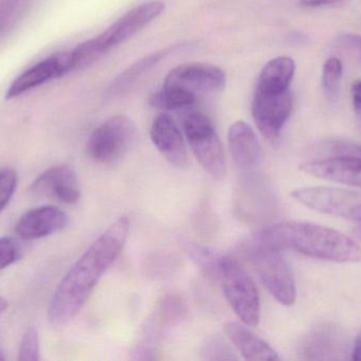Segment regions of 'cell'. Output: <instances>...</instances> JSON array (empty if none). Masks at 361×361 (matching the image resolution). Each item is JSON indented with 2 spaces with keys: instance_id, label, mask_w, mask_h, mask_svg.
Listing matches in <instances>:
<instances>
[{
  "instance_id": "obj_1",
  "label": "cell",
  "mask_w": 361,
  "mask_h": 361,
  "mask_svg": "<svg viewBox=\"0 0 361 361\" xmlns=\"http://www.w3.org/2000/svg\"><path fill=\"white\" fill-rule=\"evenodd\" d=\"M129 231L128 216H120L66 273L49 304L48 317L53 326H65L82 311L106 271L122 254Z\"/></svg>"
},
{
  "instance_id": "obj_2",
  "label": "cell",
  "mask_w": 361,
  "mask_h": 361,
  "mask_svg": "<svg viewBox=\"0 0 361 361\" xmlns=\"http://www.w3.org/2000/svg\"><path fill=\"white\" fill-rule=\"evenodd\" d=\"M257 239L276 249L292 250L310 258L337 263L361 262V246L328 227L307 222H284L267 227Z\"/></svg>"
},
{
  "instance_id": "obj_3",
  "label": "cell",
  "mask_w": 361,
  "mask_h": 361,
  "mask_svg": "<svg viewBox=\"0 0 361 361\" xmlns=\"http://www.w3.org/2000/svg\"><path fill=\"white\" fill-rule=\"evenodd\" d=\"M212 279L220 283L227 302L242 324L250 328L258 326L261 303L258 290L245 269L231 256H219Z\"/></svg>"
},
{
  "instance_id": "obj_4",
  "label": "cell",
  "mask_w": 361,
  "mask_h": 361,
  "mask_svg": "<svg viewBox=\"0 0 361 361\" xmlns=\"http://www.w3.org/2000/svg\"><path fill=\"white\" fill-rule=\"evenodd\" d=\"M246 254L267 292L280 303L290 307L296 301V284L292 271L279 249L256 239Z\"/></svg>"
},
{
  "instance_id": "obj_5",
  "label": "cell",
  "mask_w": 361,
  "mask_h": 361,
  "mask_svg": "<svg viewBox=\"0 0 361 361\" xmlns=\"http://www.w3.org/2000/svg\"><path fill=\"white\" fill-rule=\"evenodd\" d=\"M185 137L195 158L216 179L226 174L224 150L214 123L203 112H191L183 122Z\"/></svg>"
},
{
  "instance_id": "obj_6",
  "label": "cell",
  "mask_w": 361,
  "mask_h": 361,
  "mask_svg": "<svg viewBox=\"0 0 361 361\" xmlns=\"http://www.w3.org/2000/svg\"><path fill=\"white\" fill-rule=\"evenodd\" d=\"M137 131L135 122L129 117L116 114L93 131L87 143V152L99 165H114L130 150Z\"/></svg>"
},
{
  "instance_id": "obj_7",
  "label": "cell",
  "mask_w": 361,
  "mask_h": 361,
  "mask_svg": "<svg viewBox=\"0 0 361 361\" xmlns=\"http://www.w3.org/2000/svg\"><path fill=\"white\" fill-rule=\"evenodd\" d=\"M293 199L315 211L361 224V192L335 187H307L296 189Z\"/></svg>"
},
{
  "instance_id": "obj_8",
  "label": "cell",
  "mask_w": 361,
  "mask_h": 361,
  "mask_svg": "<svg viewBox=\"0 0 361 361\" xmlns=\"http://www.w3.org/2000/svg\"><path fill=\"white\" fill-rule=\"evenodd\" d=\"M294 107L290 89L265 91L256 89L252 97V114L263 137L275 142L280 137Z\"/></svg>"
},
{
  "instance_id": "obj_9",
  "label": "cell",
  "mask_w": 361,
  "mask_h": 361,
  "mask_svg": "<svg viewBox=\"0 0 361 361\" xmlns=\"http://www.w3.org/2000/svg\"><path fill=\"white\" fill-rule=\"evenodd\" d=\"M226 84L225 72L212 64L191 61L171 69L165 78V86L173 87L197 97L199 95L219 93Z\"/></svg>"
},
{
  "instance_id": "obj_10",
  "label": "cell",
  "mask_w": 361,
  "mask_h": 361,
  "mask_svg": "<svg viewBox=\"0 0 361 361\" xmlns=\"http://www.w3.org/2000/svg\"><path fill=\"white\" fill-rule=\"evenodd\" d=\"M165 4L161 0L144 2L125 13L108 29L93 38L99 50L105 54L114 47L133 37L164 13Z\"/></svg>"
},
{
  "instance_id": "obj_11",
  "label": "cell",
  "mask_w": 361,
  "mask_h": 361,
  "mask_svg": "<svg viewBox=\"0 0 361 361\" xmlns=\"http://www.w3.org/2000/svg\"><path fill=\"white\" fill-rule=\"evenodd\" d=\"M73 70L75 69L72 51L51 55L17 76L6 90V99H15L36 87L42 86L49 81L61 78Z\"/></svg>"
},
{
  "instance_id": "obj_12",
  "label": "cell",
  "mask_w": 361,
  "mask_h": 361,
  "mask_svg": "<svg viewBox=\"0 0 361 361\" xmlns=\"http://www.w3.org/2000/svg\"><path fill=\"white\" fill-rule=\"evenodd\" d=\"M30 190L34 195L52 197L66 205H74L80 199L78 176L67 165L49 167L32 182Z\"/></svg>"
},
{
  "instance_id": "obj_13",
  "label": "cell",
  "mask_w": 361,
  "mask_h": 361,
  "mask_svg": "<svg viewBox=\"0 0 361 361\" xmlns=\"http://www.w3.org/2000/svg\"><path fill=\"white\" fill-rule=\"evenodd\" d=\"M150 138L159 152L171 165L178 169L188 167V150L184 136L169 114H161L154 119L150 129Z\"/></svg>"
},
{
  "instance_id": "obj_14",
  "label": "cell",
  "mask_w": 361,
  "mask_h": 361,
  "mask_svg": "<svg viewBox=\"0 0 361 361\" xmlns=\"http://www.w3.org/2000/svg\"><path fill=\"white\" fill-rule=\"evenodd\" d=\"M67 225L68 215L63 210L56 206H42L23 213L15 225V232L25 241H34L59 232Z\"/></svg>"
},
{
  "instance_id": "obj_15",
  "label": "cell",
  "mask_w": 361,
  "mask_h": 361,
  "mask_svg": "<svg viewBox=\"0 0 361 361\" xmlns=\"http://www.w3.org/2000/svg\"><path fill=\"white\" fill-rule=\"evenodd\" d=\"M229 152L235 167L243 172H252L262 161V148L252 127L243 120L231 125L227 135Z\"/></svg>"
},
{
  "instance_id": "obj_16",
  "label": "cell",
  "mask_w": 361,
  "mask_h": 361,
  "mask_svg": "<svg viewBox=\"0 0 361 361\" xmlns=\"http://www.w3.org/2000/svg\"><path fill=\"white\" fill-rule=\"evenodd\" d=\"M300 170L315 177L361 188V158L357 157L333 156L309 161L302 163Z\"/></svg>"
},
{
  "instance_id": "obj_17",
  "label": "cell",
  "mask_w": 361,
  "mask_h": 361,
  "mask_svg": "<svg viewBox=\"0 0 361 361\" xmlns=\"http://www.w3.org/2000/svg\"><path fill=\"white\" fill-rule=\"evenodd\" d=\"M225 333L244 360L252 361L279 360L277 352L260 337L248 329L246 324L228 322Z\"/></svg>"
},
{
  "instance_id": "obj_18",
  "label": "cell",
  "mask_w": 361,
  "mask_h": 361,
  "mask_svg": "<svg viewBox=\"0 0 361 361\" xmlns=\"http://www.w3.org/2000/svg\"><path fill=\"white\" fill-rule=\"evenodd\" d=\"M296 72V64L290 57H278L265 64L259 74L256 89L284 91L290 89Z\"/></svg>"
},
{
  "instance_id": "obj_19",
  "label": "cell",
  "mask_w": 361,
  "mask_h": 361,
  "mask_svg": "<svg viewBox=\"0 0 361 361\" xmlns=\"http://www.w3.org/2000/svg\"><path fill=\"white\" fill-rule=\"evenodd\" d=\"M178 46L171 47V48L163 49L161 51L152 53V54L146 55L143 59L133 63L129 66L124 71L121 72L110 84L108 88V95L114 97V95H120L128 89L140 76H143L148 70L152 69L154 66L158 65L163 59L166 57L171 51L175 50Z\"/></svg>"
},
{
  "instance_id": "obj_20",
  "label": "cell",
  "mask_w": 361,
  "mask_h": 361,
  "mask_svg": "<svg viewBox=\"0 0 361 361\" xmlns=\"http://www.w3.org/2000/svg\"><path fill=\"white\" fill-rule=\"evenodd\" d=\"M336 331L329 326L318 329L309 335L300 345L299 354L303 360H326L330 354L338 351L339 338Z\"/></svg>"
},
{
  "instance_id": "obj_21",
  "label": "cell",
  "mask_w": 361,
  "mask_h": 361,
  "mask_svg": "<svg viewBox=\"0 0 361 361\" xmlns=\"http://www.w3.org/2000/svg\"><path fill=\"white\" fill-rule=\"evenodd\" d=\"M197 97L192 95L173 88V87L165 86L154 91L149 97V104L152 107L162 110H173L184 108L186 106L195 103Z\"/></svg>"
},
{
  "instance_id": "obj_22",
  "label": "cell",
  "mask_w": 361,
  "mask_h": 361,
  "mask_svg": "<svg viewBox=\"0 0 361 361\" xmlns=\"http://www.w3.org/2000/svg\"><path fill=\"white\" fill-rule=\"evenodd\" d=\"M343 66L338 57H330L322 67V88L330 101H335L341 90Z\"/></svg>"
},
{
  "instance_id": "obj_23",
  "label": "cell",
  "mask_w": 361,
  "mask_h": 361,
  "mask_svg": "<svg viewBox=\"0 0 361 361\" xmlns=\"http://www.w3.org/2000/svg\"><path fill=\"white\" fill-rule=\"evenodd\" d=\"M186 305L178 296H166L159 307V324L169 326L179 322L186 315Z\"/></svg>"
},
{
  "instance_id": "obj_24",
  "label": "cell",
  "mask_w": 361,
  "mask_h": 361,
  "mask_svg": "<svg viewBox=\"0 0 361 361\" xmlns=\"http://www.w3.org/2000/svg\"><path fill=\"white\" fill-rule=\"evenodd\" d=\"M202 360L208 361L238 360L231 345L219 338L212 337L204 343L201 351Z\"/></svg>"
},
{
  "instance_id": "obj_25",
  "label": "cell",
  "mask_w": 361,
  "mask_h": 361,
  "mask_svg": "<svg viewBox=\"0 0 361 361\" xmlns=\"http://www.w3.org/2000/svg\"><path fill=\"white\" fill-rule=\"evenodd\" d=\"M18 176L11 167L0 170V212L10 203L16 190Z\"/></svg>"
},
{
  "instance_id": "obj_26",
  "label": "cell",
  "mask_w": 361,
  "mask_h": 361,
  "mask_svg": "<svg viewBox=\"0 0 361 361\" xmlns=\"http://www.w3.org/2000/svg\"><path fill=\"white\" fill-rule=\"evenodd\" d=\"M39 360V341L35 329L31 328L25 332L19 347V361H37Z\"/></svg>"
},
{
  "instance_id": "obj_27",
  "label": "cell",
  "mask_w": 361,
  "mask_h": 361,
  "mask_svg": "<svg viewBox=\"0 0 361 361\" xmlns=\"http://www.w3.org/2000/svg\"><path fill=\"white\" fill-rule=\"evenodd\" d=\"M20 256L18 244L13 237H0V271L14 264Z\"/></svg>"
},
{
  "instance_id": "obj_28",
  "label": "cell",
  "mask_w": 361,
  "mask_h": 361,
  "mask_svg": "<svg viewBox=\"0 0 361 361\" xmlns=\"http://www.w3.org/2000/svg\"><path fill=\"white\" fill-rule=\"evenodd\" d=\"M329 150L334 156L357 157L361 158V146L350 142L335 141L330 144Z\"/></svg>"
},
{
  "instance_id": "obj_29",
  "label": "cell",
  "mask_w": 361,
  "mask_h": 361,
  "mask_svg": "<svg viewBox=\"0 0 361 361\" xmlns=\"http://www.w3.org/2000/svg\"><path fill=\"white\" fill-rule=\"evenodd\" d=\"M337 45L343 48L355 49L361 51V35L343 34L337 38Z\"/></svg>"
},
{
  "instance_id": "obj_30",
  "label": "cell",
  "mask_w": 361,
  "mask_h": 361,
  "mask_svg": "<svg viewBox=\"0 0 361 361\" xmlns=\"http://www.w3.org/2000/svg\"><path fill=\"white\" fill-rule=\"evenodd\" d=\"M351 93L354 112H355L356 119L361 126V80L354 83Z\"/></svg>"
},
{
  "instance_id": "obj_31",
  "label": "cell",
  "mask_w": 361,
  "mask_h": 361,
  "mask_svg": "<svg viewBox=\"0 0 361 361\" xmlns=\"http://www.w3.org/2000/svg\"><path fill=\"white\" fill-rule=\"evenodd\" d=\"M345 0H300L299 4L305 8H320V6H336Z\"/></svg>"
},
{
  "instance_id": "obj_32",
  "label": "cell",
  "mask_w": 361,
  "mask_h": 361,
  "mask_svg": "<svg viewBox=\"0 0 361 361\" xmlns=\"http://www.w3.org/2000/svg\"><path fill=\"white\" fill-rule=\"evenodd\" d=\"M351 358L353 360L361 361V332L358 334V336L356 337Z\"/></svg>"
},
{
  "instance_id": "obj_33",
  "label": "cell",
  "mask_w": 361,
  "mask_h": 361,
  "mask_svg": "<svg viewBox=\"0 0 361 361\" xmlns=\"http://www.w3.org/2000/svg\"><path fill=\"white\" fill-rule=\"evenodd\" d=\"M8 301H6V299L2 298V297H0V315H1V314L4 313V311H6V307H8Z\"/></svg>"
},
{
  "instance_id": "obj_34",
  "label": "cell",
  "mask_w": 361,
  "mask_h": 361,
  "mask_svg": "<svg viewBox=\"0 0 361 361\" xmlns=\"http://www.w3.org/2000/svg\"><path fill=\"white\" fill-rule=\"evenodd\" d=\"M354 233H355V235L358 239H361V224L358 225V226L354 229Z\"/></svg>"
},
{
  "instance_id": "obj_35",
  "label": "cell",
  "mask_w": 361,
  "mask_h": 361,
  "mask_svg": "<svg viewBox=\"0 0 361 361\" xmlns=\"http://www.w3.org/2000/svg\"><path fill=\"white\" fill-rule=\"evenodd\" d=\"M6 360V356H4V352L0 350V361H4Z\"/></svg>"
}]
</instances>
